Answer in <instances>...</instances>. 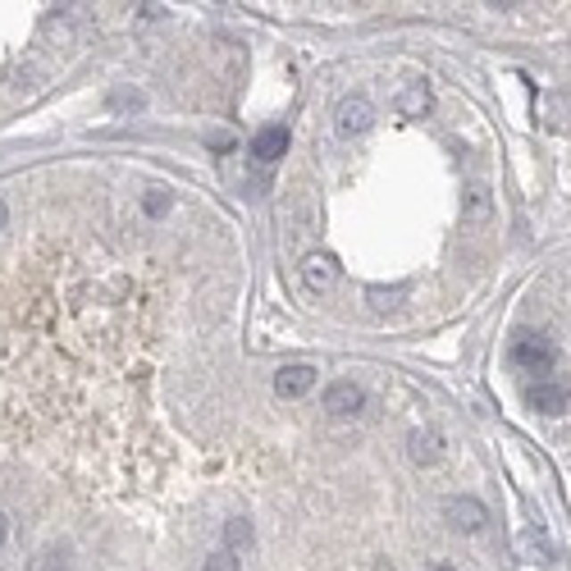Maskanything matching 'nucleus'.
<instances>
[{
  "label": "nucleus",
  "mask_w": 571,
  "mask_h": 571,
  "mask_svg": "<svg viewBox=\"0 0 571 571\" xmlns=\"http://www.w3.org/2000/svg\"><path fill=\"white\" fill-rule=\"evenodd\" d=\"M311 385H316V366H302V361H293V366H284L275 375V393L279 398H302Z\"/></svg>",
  "instance_id": "1a4fd4ad"
},
{
  "label": "nucleus",
  "mask_w": 571,
  "mask_h": 571,
  "mask_svg": "<svg viewBox=\"0 0 571 571\" xmlns=\"http://www.w3.org/2000/svg\"><path fill=\"white\" fill-rule=\"evenodd\" d=\"M243 562H238V553H228V549H219V553H211L206 562H202V571H238Z\"/></svg>",
  "instance_id": "2eb2a0df"
},
{
  "label": "nucleus",
  "mask_w": 571,
  "mask_h": 571,
  "mask_svg": "<svg viewBox=\"0 0 571 571\" xmlns=\"http://www.w3.org/2000/svg\"><path fill=\"white\" fill-rule=\"evenodd\" d=\"M5 219H10V211H5V202H0V228H5Z\"/></svg>",
  "instance_id": "6ab92c4d"
},
{
  "label": "nucleus",
  "mask_w": 571,
  "mask_h": 571,
  "mask_svg": "<svg viewBox=\"0 0 571 571\" xmlns=\"http://www.w3.org/2000/svg\"><path fill=\"white\" fill-rule=\"evenodd\" d=\"M165 211H170V193H161V187L146 193V215H165Z\"/></svg>",
  "instance_id": "f3484780"
},
{
  "label": "nucleus",
  "mask_w": 571,
  "mask_h": 571,
  "mask_svg": "<svg viewBox=\"0 0 571 571\" xmlns=\"http://www.w3.org/2000/svg\"><path fill=\"white\" fill-rule=\"evenodd\" d=\"M430 571H452V567H430Z\"/></svg>",
  "instance_id": "aec40b11"
},
{
  "label": "nucleus",
  "mask_w": 571,
  "mask_h": 571,
  "mask_svg": "<svg viewBox=\"0 0 571 571\" xmlns=\"http://www.w3.org/2000/svg\"><path fill=\"white\" fill-rule=\"evenodd\" d=\"M5 535H10V517L0 512V544H5Z\"/></svg>",
  "instance_id": "a211bd4d"
},
{
  "label": "nucleus",
  "mask_w": 571,
  "mask_h": 571,
  "mask_svg": "<svg viewBox=\"0 0 571 571\" xmlns=\"http://www.w3.org/2000/svg\"><path fill=\"white\" fill-rule=\"evenodd\" d=\"M366 407V393H361V385H352V379H338V385H329L325 389V411L329 416H357Z\"/></svg>",
  "instance_id": "20e7f679"
},
{
  "label": "nucleus",
  "mask_w": 571,
  "mask_h": 571,
  "mask_svg": "<svg viewBox=\"0 0 571 571\" xmlns=\"http://www.w3.org/2000/svg\"><path fill=\"white\" fill-rule=\"evenodd\" d=\"M512 361L517 366H525V370H553V361H558V348H553V343L549 338H525V343H517V348H512Z\"/></svg>",
  "instance_id": "423d86ee"
},
{
  "label": "nucleus",
  "mask_w": 571,
  "mask_h": 571,
  "mask_svg": "<svg viewBox=\"0 0 571 571\" xmlns=\"http://www.w3.org/2000/svg\"><path fill=\"white\" fill-rule=\"evenodd\" d=\"M398 114H407V120H426V114H430V92H426V83H421V87H407V92L398 96Z\"/></svg>",
  "instance_id": "ddd939ff"
},
{
  "label": "nucleus",
  "mask_w": 571,
  "mask_h": 571,
  "mask_svg": "<svg viewBox=\"0 0 571 571\" xmlns=\"http://www.w3.org/2000/svg\"><path fill=\"white\" fill-rule=\"evenodd\" d=\"M302 284L311 293H329L338 284V261L329 252H307L302 256Z\"/></svg>",
  "instance_id": "f03ea898"
},
{
  "label": "nucleus",
  "mask_w": 571,
  "mask_h": 571,
  "mask_svg": "<svg viewBox=\"0 0 571 571\" xmlns=\"http://www.w3.org/2000/svg\"><path fill=\"white\" fill-rule=\"evenodd\" d=\"M493 219V193L484 183H471L462 193V228H484Z\"/></svg>",
  "instance_id": "39448f33"
},
{
  "label": "nucleus",
  "mask_w": 571,
  "mask_h": 571,
  "mask_svg": "<svg viewBox=\"0 0 571 571\" xmlns=\"http://www.w3.org/2000/svg\"><path fill=\"white\" fill-rule=\"evenodd\" d=\"M517 549H521V558H525V562H549V558H553V544H549V535H544V525L521 530Z\"/></svg>",
  "instance_id": "9b49d317"
},
{
  "label": "nucleus",
  "mask_w": 571,
  "mask_h": 571,
  "mask_svg": "<svg viewBox=\"0 0 571 571\" xmlns=\"http://www.w3.org/2000/svg\"><path fill=\"white\" fill-rule=\"evenodd\" d=\"M224 544H228V553H247L252 544H256V530H252V521L247 517H234L224 525Z\"/></svg>",
  "instance_id": "f8f14e48"
},
{
  "label": "nucleus",
  "mask_w": 571,
  "mask_h": 571,
  "mask_svg": "<svg viewBox=\"0 0 571 571\" xmlns=\"http://www.w3.org/2000/svg\"><path fill=\"white\" fill-rule=\"evenodd\" d=\"M370 120H375V105H370L366 96H348V101L338 105V114H334V128H338L343 137H357V133L370 128Z\"/></svg>",
  "instance_id": "7ed1b4c3"
},
{
  "label": "nucleus",
  "mask_w": 571,
  "mask_h": 571,
  "mask_svg": "<svg viewBox=\"0 0 571 571\" xmlns=\"http://www.w3.org/2000/svg\"><path fill=\"white\" fill-rule=\"evenodd\" d=\"M284 151H288V128H284V124H265V128L252 137V156H256L261 165H275Z\"/></svg>",
  "instance_id": "6e6552de"
},
{
  "label": "nucleus",
  "mask_w": 571,
  "mask_h": 571,
  "mask_svg": "<svg viewBox=\"0 0 571 571\" xmlns=\"http://www.w3.org/2000/svg\"><path fill=\"white\" fill-rule=\"evenodd\" d=\"M366 297L375 302V307H379V311H385V307H398V302L407 297V284H393V288H370Z\"/></svg>",
  "instance_id": "4468645a"
},
{
  "label": "nucleus",
  "mask_w": 571,
  "mask_h": 571,
  "mask_svg": "<svg viewBox=\"0 0 571 571\" xmlns=\"http://www.w3.org/2000/svg\"><path fill=\"white\" fill-rule=\"evenodd\" d=\"M525 402L535 407L540 416H562V411H567V402H571V393L558 385V379H540V385H530Z\"/></svg>",
  "instance_id": "0eeeda50"
},
{
  "label": "nucleus",
  "mask_w": 571,
  "mask_h": 571,
  "mask_svg": "<svg viewBox=\"0 0 571 571\" xmlns=\"http://www.w3.org/2000/svg\"><path fill=\"white\" fill-rule=\"evenodd\" d=\"M110 105H114V110H142V92H114Z\"/></svg>",
  "instance_id": "dca6fc26"
},
{
  "label": "nucleus",
  "mask_w": 571,
  "mask_h": 571,
  "mask_svg": "<svg viewBox=\"0 0 571 571\" xmlns=\"http://www.w3.org/2000/svg\"><path fill=\"white\" fill-rule=\"evenodd\" d=\"M407 452H411L416 467H434L439 457H443V434H439V430H416V434L407 439Z\"/></svg>",
  "instance_id": "9d476101"
},
{
  "label": "nucleus",
  "mask_w": 571,
  "mask_h": 571,
  "mask_svg": "<svg viewBox=\"0 0 571 571\" xmlns=\"http://www.w3.org/2000/svg\"><path fill=\"white\" fill-rule=\"evenodd\" d=\"M443 521L452 530H462V535H476V530H484L489 512L480 499H471V493H452V499H443Z\"/></svg>",
  "instance_id": "f257e3e1"
}]
</instances>
